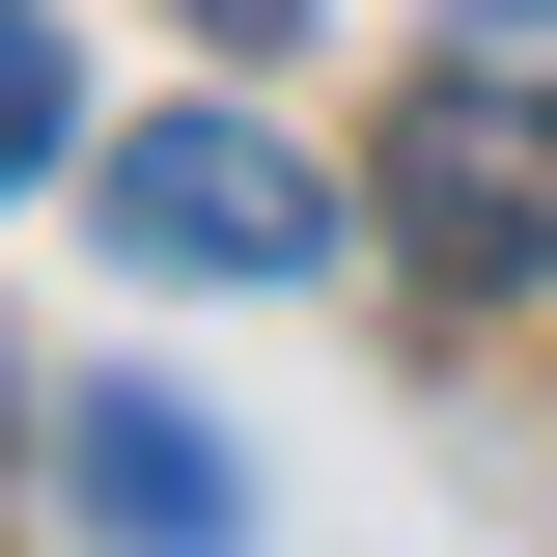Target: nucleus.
<instances>
[{
  "label": "nucleus",
  "mask_w": 557,
  "mask_h": 557,
  "mask_svg": "<svg viewBox=\"0 0 557 557\" xmlns=\"http://www.w3.org/2000/svg\"><path fill=\"white\" fill-rule=\"evenodd\" d=\"M84 223H112L139 278H335L362 251V196L307 168V139H251V112H139L112 168H84Z\"/></svg>",
  "instance_id": "nucleus-1"
},
{
  "label": "nucleus",
  "mask_w": 557,
  "mask_h": 557,
  "mask_svg": "<svg viewBox=\"0 0 557 557\" xmlns=\"http://www.w3.org/2000/svg\"><path fill=\"white\" fill-rule=\"evenodd\" d=\"M57 474H84V530H112V557H251V474L196 446V391H84Z\"/></svg>",
  "instance_id": "nucleus-3"
},
{
  "label": "nucleus",
  "mask_w": 557,
  "mask_h": 557,
  "mask_svg": "<svg viewBox=\"0 0 557 557\" xmlns=\"http://www.w3.org/2000/svg\"><path fill=\"white\" fill-rule=\"evenodd\" d=\"M474 57H557V0H474Z\"/></svg>",
  "instance_id": "nucleus-5"
},
{
  "label": "nucleus",
  "mask_w": 557,
  "mask_h": 557,
  "mask_svg": "<svg viewBox=\"0 0 557 557\" xmlns=\"http://www.w3.org/2000/svg\"><path fill=\"white\" fill-rule=\"evenodd\" d=\"M57 139H84V57H57V0H0V196H57Z\"/></svg>",
  "instance_id": "nucleus-4"
},
{
  "label": "nucleus",
  "mask_w": 557,
  "mask_h": 557,
  "mask_svg": "<svg viewBox=\"0 0 557 557\" xmlns=\"http://www.w3.org/2000/svg\"><path fill=\"white\" fill-rule=\"evenodd\" d=\"M196 28H307V0H196Z\"/></svg>",
  "instance_id": "nucleus-6"
},
{
  "label": "nucleus",
  "mask_w": 557,
  "mask_h": 557,
  "mask_svg": "<svg viewBox=\"0 0 557 557\" xmlns=\"http://www.w3.org/2000/svg\"><path fill=\"white\" fill-rule=\"evenodd\" d=\"M391 196H418V278H557V57H446L391 112Z\"/></svg>",
  "instance_id": "nucleus-2"
}]
</instances>
